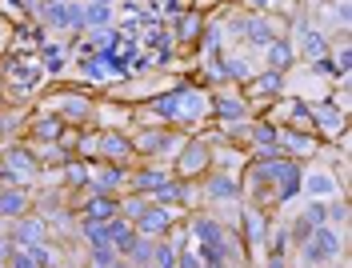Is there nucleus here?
Masks as SVG:
<instances>
[{"label": "nucleus", "mask_w": 352, "mask_h": 268, "mask_svg": "<svg viewBox=\"0 0 352 268\" xmlns=\"http://www.w3.org/2000/svg\"><path fill=\"white\" fill-rule=\"evenodd\" d=\"M65 184H72V188H76V184H88V168H80V164H72V168L65 172Z\"/></svg>", "instance_id": "obj_46"}, {"label": "nucleus", "mask_w": 352, "mask_h": 268, "mask_svg": "<svg viewBox=\"0 0 352 268\" xmlns=\"http://www.w3.org/2000/svg\"><path fill=\"white\" fill-rule=\"evenodd\" d=\"M116 41H120V32H116V28H92V32H88V41H85V52H104V56H109Z\"/></svg>", "instance_id": "obj_24"}, {"label": "nucleus", "mask_w": 352, "mask_h": 268, "mask_svg": "<svg viewBox=\"0 0 352 268\" xmlns=\"http://www.w3.org/2000/svg\"><path fill=\"white\" fill-rule=\"evenodd\" d=\"M252 136H256V144H276V129L272 124H256Z\"/></svg>", "instance_id": "obj_45"}, {"label": "nucleus", "mask_w": 352, "mask_h": 268, "mask_svg": "<svg viewBox=\"0 0 352 268\" xmlns=\"http://www.w3.org/2000/svg\"><path fill=\"white\" fill-rule=\"evenodd\" d=\"M312 72H316V76H324V80H329V76H336V68H332V60H329V56L312 60Z\"/></svg>", "instance_id": "obj_47"}, {"label": "nucleus", "mask_w": 352, "mask_h": 268, "mask_svg": "<svg viewBox=\"0 0 352 268\" xmlns=\"http://www.w3.org/2000/svg\"><path fill=\"white\" fill-rule=\"evenodd\" d=\"M208 96L200 89H180L176 92V120H184V124H192V120H200L204 112H208Z\"/></svg>", "instance_id": "obj_6"}, {"label": "nucleus", "mask_w": 352, "mask_h": 268, "mask_svg": "<svg viewBox=\"0 0 352 268\" xmlns=\"http://www.w3.org/2000/svg\"><path fill=\"white\" fill-rule=\"evenodd\" d=\"M88 4H112V0H88Z\"/></svg>", "instance_id": "obj_51"}, {"label": "nucleus", "mask_w": 352, "mask_h": 268, "mask_svg": "<svg viewBox=\"0 0 352 268\" xmlns=\"http://www.w3.org/2000/svg\"><path fill=\"white\" fill-rule=\"evenodd\" d=\"M85 28H112V4H85Z\"/></svg>", "instance_id": "obj_29"}, {"label": "nucleus", "mask_w": 352, "mask_h": 268, "mask_svg": "<svg viewBox=\"0 0 352 268\" xmlns=\"http://www.w3.org/2000/svg\"><path fill=\"white\" fill-rule=\"evenodd\" d=\"M112 268H132V265H129V260H124V256H120V260H116V265H112Z\"/></svg>", "instance_id": "obj_50"}, {"label": "nucleus", "mask_w": 352, "mask_h": 268, "mask_svg": "<svg viewBox=\"0 0 352 268\" xmlns=\"http://www.w3.org/2000/svg\"><path fill=\"white\" fill-rule=\"evenodd\" d=\"M96 148H100V157L120 160V157H129L132 153V140L129 136H120V133H104L100 140H96Z\"/></svg>", "instance_id": "obj_20"}, {"label": "nucleus", "mask_w": 352, "mask_h": 268, "mask_svg": "<svg viewBox=\"0 0 352 268\" xmlns=\"http://www.w3.org/2000/svg\"><path fill=\"white\" fill-rule=\"evenodd\" d=\"M41 16L48 28H65V32H80L85 28V4L80 0H52L44 4Z\"/></svg>", "instance_id": "obj_2"}, {"label": "nucleus", "mask_w": 352, "mask_h": 268, "mask_svg": "<svg viewBox=\"0 0 352 268\" xmlns=\"http://www.w3.org/2000/svg\"><path fill=\"white\" fill-rule=\"evenodd\" d=\"M32 133H36V140H60L65 120H60V116H41V120L32 124Z\"/></svg>", "instance_id": "obj_32"}, {"label": "nucleus", "mask_w": 352, "mask_h": 268, "mask_svg": "<svg viewBox=\"0 0 352 268\" xmlns=\"http://www.w3.org/2000/svg\"><path fill=\"white\" fill-rule=\"evenodd\" d=\"M241 221H244V241L252 248H261L264 241H268V221L261 216V208H256V204H244Z\"/></svg>", "instance_id": "obj_9"}, {"label": "nucleus", "mask_w": 352, "mask_h": 268, "mask_svg": "<svg viewBox=\"0 0 352 268\" xmlns=\"http://www.w3.org/2000/svg\"><path fill=\"white\" fill-rule=\"evenodd\" d=\"M308 116H312V120H316V124H320V129H324L329 136H344V112H340V109L316 104V109L308 112Z\"/></svg>", "instance_id": "obj_14"}, {"label": "nucleus", "mask_w": 352, "mask_h": 268, "mask_svg": "<svg viewBox=\"0 0 352 268\" xmlns=\"http://www.w3.org/2000/svg\"><path fill=\"white\" fill-rule=\"evenodd\" d=\"M4 168H16L21 177H36L41 172V164L32 153H24V148H12V153H4Z\"/></svg>", "instance_id": "obj_23"}, {"label": "nucleus", "mask_w": 352, "mask_h": 268, "mask_svg": "<svg viewBox=\"0 0 352 268\" xmlns=\"http://www.w3.org/2000/svg\"><path fill=\"white\" fill-rule=\"evenodd\" d=\"M0 133H4V124H0Z\"/></svg>", "instance_id": "obj_52"}, {"label": "nucleus", "mask_w": 352, "mask_h": 268, "mask_svg": "<svg viewBox=\"0 0 352 268\" xmlns=\"http://www.w3.org/2000/svg\"><path fill=\"white\" fill-rule=\"evenodd\" d=\"M132 241H136V228H132V224L124 221V216H112V221H109V245L116 248L120 256H124Z\"/></svg>", "instance_id": "obj_16"}, {"label": "nucleus", "mask_w": 352, "mask_h": 268, "mask_svg": "<svg viewBox=\"0 0 352 268\" xmlns=\"http://www.w3.org/2000/svg\"><path fill=\"white\" fill-rule=\"evenodd\" d=\"M332 56V68H336V80H349V72H352V48L349 41H336V48H329Z\"/></svg>", "instance_id": "obj_28"}, {"label": "nucleus", "mask_w": 352, "mask_h": 268, "mask_svg": "<svg viewBox=\"0 0 352 268\" xmlns=\"http://www.w3.org/2000/svg\"><path fill=\"white\" fill-rule=\"evenodd\" d=\"M116 260H120V252H116L112 245H96L92 248V268H112Z\"/></svg>", "instance_id": "obj_36"}, {"label": "nucleus", "mask_w": 352, "mask_h": 268, "mask_svg": "<svg viewBox=\"0 0 352 268\" xmlns=\"http://www.w3.org/2000/svg\"><path fill=\"white\" fill-rule=\"evenodd\" d=\"M176 268H204V265H200V256H192L188 248H176Z\"/></svg>", "instance_id": "obj_44"}, {"label": "nucleus", "mask_w": 352, "mask_h": 268, "mask_svg": "<svg viewBox=\"0 0 352 268\" xmlns=\"http://www.w3.org/2000/svg\"><path fill=\"white\" fill-rule=\"evenodd\" d=\"M168 144H173V136L168 133H140V140H132V148H140V153H148V157L164 153Z\"/></svg>", "instance_id": "obj_30"}, {"label": "nucleus", "mask_w": 352, "mask_h": 268, "mask_svg": "<svg viewBox=\"0 0 352 268\" xmlns=\"http://www.w3.org/2000/svg\"><path fill=\"white\" fill-rule=\"evenodd\" d=\"M136 228V236H148V241H164V232L173 228V208H164V204H148V212L140 216V221L132 224Z\"/></svg>", "instance_id": "obj_5"}, {"label": "nucleus", "mask_w": 352, "mask_h": 268, "mask_svg": "<svg viewBox=\"0 0 352 268\" xmlns=\"http://www.w3.org/2000/svg\"><path fill=\"white\" fill-rule=\"evenodd\" d=\"M168 177H173V168H140V172H132L124 184H132V192H153V188H160Z\"/></svg>", "instance_id": "obj_12"}, {"label": "nucleus", "mask_w": 352, "mask_h": 268, "mask_svg": "<svg viewBox=\"0 0 352 268\" xmlns=\"http://www.w3.org/2000/svg\"><path fill=\"white\" fill-rule=\"evenodd\" d=\"M300 192H305L308 201H329L332 192H336V180H332L329 168H312L308 177H300Z\"/></svg>", "instance_id": "obj_7"}, {"label": "nucleus", "mask_w": 352, "mask_h": 268, "mask_svg": "<svg viewBox=\"0 0 352 268\" xmlns=\"http://www.w3.org/2000/svg\"><path fill=\"white\" fill-rule=\"evenodd\" d=\"M129 180L124 168H96V172H88V184L96 188V192H112V188H120Z\"/></svg>", "instance_id": "obj_19"}, {"label": "nucleus", "mask_w": 352, "mask_h": 268, "mask_svg": "<svg viewBox=\"0 0 352 268\" xmlns=\"http://www.w3.org/2000/svg\"><path fill=\"white\" fill-rule=\"evenodd\" d=\"M148 204H153V201H148L144 192H136L132 201H124V204H120V216H124L129 224H136L140 216H144V212H148Z\"/></svg>", "instance_id": "obj_34"}, {"label": "nucleus", "mask_w": 352, "mask_h": 268, "mask_svg": "<svg viewBox=\"0 0 352 268\" xmlns=\"http://www.w3.org/2000/svg\"><path fill=\"white\" fill-rule=\"evenodd\" d=\"M80 232H85L88 248L109 245V221H85V224H80Z\"/></svg>", "instance_id": "obj_33"}, {"label": "nucleus", "mask_w": 352, "mask_h": 268, "mask_svg": "<svg viewBox=\"0 0 352 268\" xmlns=\"http://www.w3.org/2000/svg\"><path fill=\"white\" fill-rule=\"evenodd\" d=\"M312 228H316V224L308 221V216H296V221H292V228H288V236H292V245H305L308 236H312Z\"/></svg>", "instance_id": "obj_39"}, {"label": "nucleus", "mask_w": 352, "mask_h": 268, "mask_svg": "<svg viewBox=\"0 0 352 268\" xmlns=\"http://www.w3.org/2000/svg\"><path fill=\"white\" fill-rule=\"evenodd\" d=\"M212 164V153H208V144L204 140H188L184 144V153H180V160H176V180H188V177H197V172H204Z\"/></svg>", "instance_id": "obj_4"}, {"label": "nucleus", "mask_w": 352, "mask_h": 268, "mask_svg": "<svg viewBox=\"0 0 352 268\" xmlns=\"http://www.w3.org/2000/svg\"><path fill=\"white\" fill-rule=\"evenodd\" d=\"M332 41L320 32V28H300V52H305L308 60H320V56H329Z\"/></svg>", "instance_id": "obj_11"}, {"label": "nucleus", "mask_w": 352, "mask_h": 268, "mask_svg": "<svg viewBox=\"0 0 352 268\" xmlns=\"http://www.w3.org/2000/svg\"><path fill=\"white\" fill-rule=\"evenodd\" d=\"M276 148L292 153V157H308V153H316V140L305 133H276Z\"/></svg>", "instance_id": "obj_13"}, {"label": "nucleus", "mask_w": 352, "mask_h": 268, "mask_svg": "<svg viewBox=\"0 0 352 268\" xmlns=\"http://www.w3.org/2000/svg\"><path fill=\"white\" fill-rule=\"evenodd\" d=\"M264 52H268V65H272V72H285V68L296 60V48H292V41H285V36H276V41L264 48Z\"/></svg>", "instance_id": "obj_17"}, {"label": "nucleus", "mask_w": 352, "mask_h": 268, "mask_svg": "<svg viewBox=\"0 0 352 268\" xmlns=\"http://www.w3.org/2000/svg\"><path fill=\"white\" fill-rule=\"evenodd\" d=\"M4 265H8V268H36V260L28 256V248H12V256H8Z\"/></svg>", "instance_id": "obj_43"}, {"label": "nucleus", "mask_w": 352, "mask_h": 268, "mask_svg": "<svg viewBox=\"0 0 352 268\" xmlns=\"http://www.w3.org/2000/svg\"><path fill=\"white\" fill-rule=\"evenodd\" d=\"M252 4H256V8H276L280 0H252Z\"/></svg>", "instance_id": "obj_49"}, {"label": "nucleus", "mask_w": 352, "mask_h": 268, "mask_svg": "<svg viewBox=\"0 0 352 268\" xmlns=\"http://www.w3.org/2000/svg\"><path fill=\"white\" fill-rule=\"evenodd\" d=\"M12 80H16V89H21V92H28L32 85H36V80H41V65H36V68H32V65H21Z\"/></svg>", "instance_id": "obj_37"}, {"label": "nucleus", "mask_w": 352, "mask_h": 268, "mask_svg": "<svg viewBox=\"0 0 352 268\" xmlns=\"http://www.w3.org/2000/svg\"><path fill=\"white\" fill-rule=\"evenodd\" d=\"M252 60L248 56H228L224 65H220V76H228V80H252Z\"/></svg>", "instance_id": "obj_27"}, {"label": "nucleus", "mask_w": 352, "mask_h": 268, "mask_svg": "<svg viewBox=\"0 0 352 268\" xmlns=\"http://www.w3.org/2000/svg\"><path fill=\"white\" fill-rule=\"evenodd\" d=\"M0 216H12V221L28 216V197H24L21 188H4L0 192Z\"/></svg>", "instance_id": "obj_18"}, {"label": "nucleus", "mask_w": 352, "mask_h": 268, "mask_svg": "<svg viewBox=\"0 0 352 268\" xmlns=\"http://www.w3.org/2000/svg\"><path fill=\"white\" fill-rule=\"evenodd\" d=\"M192 232H197L200 245H217V241H228V236H232V232L220 221H212V216H197V221H192Z\"/></svg>", "instance_id": "obj_15"}, {"label": "nucleus", "mask_w": 352, "mask_h": 268, "mask_svg": "<svg viewBox=\"0 0 352 268\" xmlns=\"http://www.w3.org/2000/svg\"><path fill=\"white\" fill-rule=\"evenodd\" d=\"M148 268H176V248L164 241H153V265Z\"/></svg>", "instance_id": "obj_35"}, {"label": "nucleus", "mask_w": 352, "mask_h": 268, "mask_svg": "<svg viewBox=\"0 0 352 268\" xmlns=\"http://www.w3.org/2000/svg\"><path fill=\"white\" fill-rule=\"evenodd\" d=\"M300 164L296 160H272V197H276V204L292 201L296 192H300Z\"/></svg>", "instance_id": "obj_3"}, {"label": "nucleus", "mask_w": 352, "mask_h": 268, "mask_svg": "<svg viewBox=\"0 0 352 268\" xmlns=\"http://www.w3.org/2000/svg\"><path fill=\"white\" fill-rule=\"evenodd\" d=\"M296 248H300V260H305L308 268H320V265H332V260L344 252V236H340V228H332V224H316L312 236Z\"/></svg>", "instance_id": "obj_1"}, {"label": "nucleus", "mask_w": 352, "mask_h": 268, "mask_svg": "<svg viewBox=\"0 0 352 268\" xmlns=\"http://www.w3.org/2000/svg\"><path fill=\"white\" fill-rule=\"evenodd\" d=\"M85 76L88 80H109V76H120V72H116V65H112V56L92 52V56L85 60Z\"/></svg>", "instance_id": "obj_22"}, {"label": "nucleus", "mask_w": 352, "mask_h": 268, "mask_svg": "<svg viewBox=\"0 0 352 268\" xmlns=\"http://www.w3.org/2000/svg\"><path fill=\"white\" fill-rule=\"evenodd\" d=\"M248 85H252V92H261V96H276V92L285 89V72H272V68H268L261 76H252Z\"/></svg>", "instance_id": "obj_26"}, {"label": "nucleus", "mask_w": 352, "mask_h": 268, "mask_svg": "<svg viewBox=\"0 0 352 268\" xmlns=\"http://www.w3.org/2000/svg\"><path fill=\"white\" fill-rule=\"evenodd\" d=\"M241 36L252 48H268L276 41V28H272V21H264V16H252V21H241Z\"/></svg>", "instance_id": "obj_10"}, {"label": "nucleus", "mask_w": 352, "mask_h": 268, "mask_svg": "<svg viewBox=\"0 0 352 268\" xmlns=\"http://www.w3.org/2000/svg\"><path fill=\"white\" fill-rule=\"evenodd\" d=\"M200 36V12H184V21H180V32H176V41H192Z\"/></svg>", "instance_id": "obj_38"}, {"label": "nucleus", "mask_w": 352, "mask_h": 268, "mask_svg": "<svg viewBox=\"0 0 352 268\" xmlns=\"http://www.w3.org/2000/svg\"><path fill=\"white\" fill-rule=\"evenodd\" d=\"M208 197L212 201H241V188H236V180H228V177H212L208 180Z\"/></svg>", "instance_id": "obj_31"}, {"label": "nucleus", "mask_w": 352, "mask_h": 268, "mask_svg": "<svg viewBox=\"0 0 352 268\" xmlns=\"http://www.w3.org/2000/svg\"><path fill=\"white\" fill-rule=\"evenodd\" d=\"M264 268H288L285 252H272V256H268V260H264Z\"/></svg>", "instance_id": "obj_48"}, {"label": "nucleus", "mask_w": 352, "mask_h": 268, "mask_svg": "<svg viewBox=\"0 0 352 268\" xmlns=\"http://www.w3.org/2000/svg\"><path fill=\"white\" fill-rule=\"evenodd\" d=\"M305 216H308L312 224H329V201H308Z\"/></svg>", "instance_id": "obj_41"}, {"label": "nucleus", "mask_w": 352, "mask_h": 268, "mask_svg": "<svg viewBox=\"0 0 352 268\" xmlns=\"http://www.w3.org/2000/svg\"><path fill=\"white\" fill-rule=\"evenodd\" d=\"M112 216H120V201H112L109 192H100L96 201H88L85 221H112Z\"/></svg>", "instance_id": "obj_21"}, {"label": "nucleus", "mask_w": 352, "mask_h": 268, "mask_svg": "<svg viewBox=\"0 0 352 268\" xmlns=\"http://www.w3.org/2000/svg\"><path fill=\"white\" fill-rule=\"evenodd\" d=\"M41 241H48V224H44L41 216H36V221H32V216H21V221H16V232H12V245L32 248V245H41Z\"/></svg>", "instance_id": "obj_8"}, {"label": "nucleus", "mask_w": 352, "mask_h": 268, "mask_svg": "<svg viewBox=\"0 0 352 268\" xmlns=\"http://www.w3.org/2000/svg\"><path fill=\"white\" fill-rule=\"evenodd\" d=\"M60 104H65V109H60V120H65V116H85L88 112L85 96H68V100H60Z\"/></svg>", "instance_id": "obj_42"}, {"label": "nucleus", "mask_w": 352, "mask_h": 268, "mask_svg": "<svg viewBox=\"0 0 352 268\" xmlns=\"http://www.w3.org/2000/svg\"><path fill=\"white\" fill-rule=\"evenodd\" d=\"M212 109H217V116L224 120V124L244 120V100H241V96H217V100H212Z\"/></svg>", "instance_id": "obj_25"}, {"label": "nucleus", "mask_w": 352, "mask_h": 268, "mask_svg": "<svg viewBox=\"0 0 352 268\" xmlns=\"http://www.w3.org/2000/svg\"><path fill=\"white\" fill-rule=\"evenodd\" d=\"M153 112L160 116V120H176V92L160 96V100H153Z\"/></svg>", "instance_id": "obj_40"}]
</instances>
